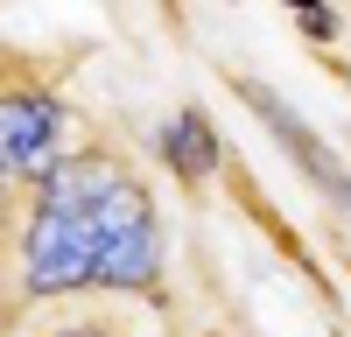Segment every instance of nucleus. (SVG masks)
Instances as JSON below:
<instances>
[{"label":"nucleus","mask_w":351,"mask_h":337,"mask_svg":"<svg viewBox=\"0 0 351 337\" xmlns=\"http://www.w3.org/2000/svg\"><path fill=\"white\" fill-rule=\"evenodd\" d=\"M155 148H162V168H169L176 183H204V176L225 162V140H218V127H211V112H204V105L169 112L162 134H155Z\"/></svg>","instance_id":"20e7f679"},{"label":"nucleus","mask_w":351,"mask_h":337,"mask_svg":"<svg viewBox=\"0 0 351 337\" xmlns=\"http://www.w3.org/2000/svg\"><path fill=\"white\" fill-rule=\"evenodd\" d=\"M64 134H71V112L64 99L49 92V84H28L14 77L8 99H0V168H8V183H49L56 168H64Z\"/></svg>","instance_id":"f03ea898"},{"label":"nucleus","mask_w":351,"mask_h":337,"mask_svg":"<svg viewBox=\"0 0 351 337\" xmlns=\"http://www.w3.org/2000/svg\"><path fill=\"white\" fill-rule=\"evenodd\" d=\"M232 92H239V99L260 112V127H267V134L281 140V148L295 155V168H302V176H309V183H316V190H324L330 204L351 218V168H344V162L324 148V140H316V127H309V120H302V112L288 105L281 92H267L260 77H232Z\"/></svg>","instance_id":"7ed1b4c3"},{"label":"nucleus","mask_w":351,"mask_h":337,"mask_svg":"<svg viewBox=\"0 0 351 337\" xmlns=\"http://www.w3.org/2000/svg\"><path fill=\"white\" fill-rule=\"evenodd\" d=\"M36 204L71 211L99 246V288L112 295H148L162 288V225L148 190L134 183V168L106 148H77L56 176L36 190Z\"/></svg>","instance_id":"f257e3e1"},{"label":"nucleus","mask_w":351,"mask_h":337,"mask_svg":"<svg viewBox=\"0 0 351 337\" xmlns=\"http://www.w3.org/2000/svg\"><path fill=\"white\" fill-rule=\"evenodd\" d=\"M49 337H120V330H106V323H64V330H49Z\"/></svg>","instance_id":"423d86ee"},{"label":"nucleus","mask_w":351,"mask_h":337,"mask_svg":"<svg viewBox=\"0 0 351 337\" xmlns=\"http://www.w3.org/2000/svg\"><path fill=\"white\" fill-rule=\"evenodd\" d=\"M295 28H302L309 42H337V14L316 8V0H302V8H295Z\"/></svg>","instance_id":"39448f33"}]
</instances>
